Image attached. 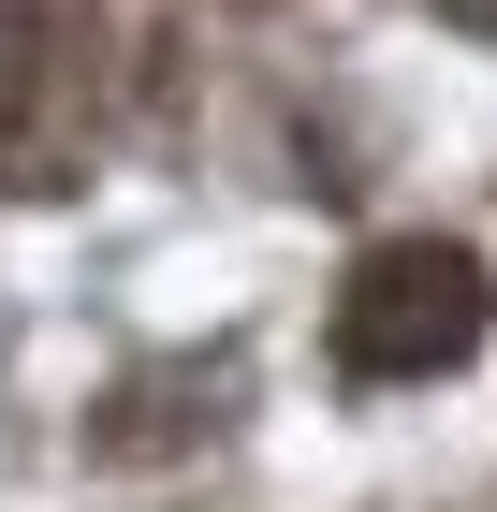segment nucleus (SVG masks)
Listing matches in <instances>:
<instances>
[{"label": "nucleus", "mask_w": 497, "mask_h": 512, "mask_svg": "<svg viewBox=\"0 0 497 512\" xmlns=\"http://www.w3.org/2000/svg\"><path fill=\"white\" fill-rule=\"evenodd\" d=\"M483 322H497V293H483L468 235H381L351 264L322 352H337V381H439V366L483 352Z\"/></svg>", "instance_id": "obj_1"}, {"label": "nucleus", "mask_w": 497, "mask_h": 512, "mask_svg": "<svg viewBox=\"0 0 497 512\" xmlns=\"http://www.w3.org/2000/svg\"><path fill=\"white\" fill-rule=\"evenodd\" d=\"M88 161V15L0 0V191H74Z\"/></svg>", "instance_id": "obj_2"}, {"label": "nucleus", "mask_w": 497, "mask_h": 512, "mask_svg": "<svg viewBox=\"0 0 497 512\" xmlns=\"http://www.w3.org/2000/svg\"><path fill=\"white\" fill-rule=\"evenodd\" d=\"M234 425V352H161L88 410V454L103 469H147V454H191V439Z\"/></svg>", "instance_id": "obj_3"}]
</instances>
